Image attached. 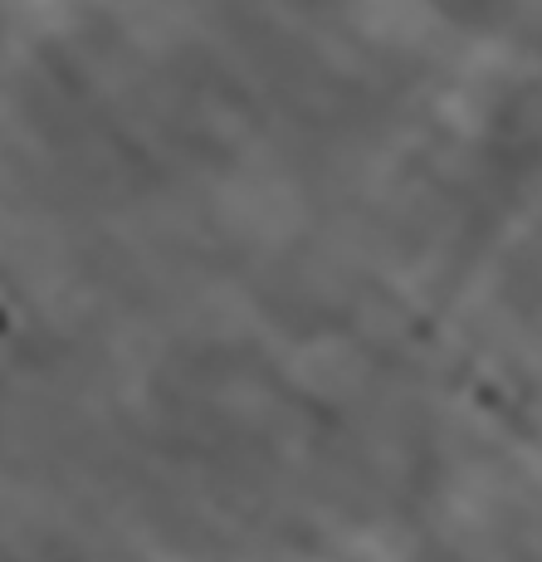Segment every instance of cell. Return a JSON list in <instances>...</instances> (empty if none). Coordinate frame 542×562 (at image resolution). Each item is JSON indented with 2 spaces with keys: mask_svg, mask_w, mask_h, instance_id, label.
Listing matches in <instances>:
<instances>
[]
</instances>
